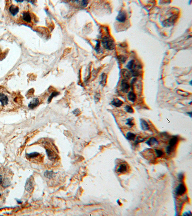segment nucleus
I'll return each mask as SVG.
<instances>
[{
    "instance_id": "nucleus-1",
    "label": "nucleus",
    "mask_w": 192,
    "mask_h": 216,
    "mask_svg": "<svg viewBox=\"0 0 192 216\" xmlns=\"http://www.w3.org/2000/svg\"><path fill=\"white\" fill-rule=\"evenodd\" d=\"M20 94L10 93L4 87H0V112H9L19 108L22 104Z\"/></svg>"
},
{
    "instance_id": "nucleus-2",
    "label": "nucleus",
    "mask_w": 192,
    "mask_h": 216,
    "mask_svg": "<svg viewBox=\"0 0 192 216\" xmlns=\"http://www.w3.org/2000/svg\"><path fill=\"white\" fill-rule=\"evenodd\" d=\"M102 43L105 49L112 50L115 47V43L114 39L110 36H105L102 38Z\"/></svg>"
},
{
    "instance_id": "nucleus-3",
    "label": "nucleus",
    "mask_w": 192,
    "mask_h": 216,
    "mask_svg": "<svg viewBox=\"0 0 192 216\" xmlns=\"http://www.w3.org/2000/svg\"><path fill=\"white\" fill-rule=\"evenodd\" d=\"M186 191V188L183 183H180L176 188L175 193L179 195H182L185 193Z\"/></svg>"
},
{
    "instance_id": "nucleus-4",
    "label": "nucleus",
    "mask_w": 192,
    "mask_h": 216,
    "mask_svg": "<svg viewBox=\"0 0 192 216\" xmlns=\"http://www.w3.org/2000/svg\"><path fill=\"white\" fill-rule=\"evenodd\" d=\"M22 20L27 23H31L32 21V17L29 12H25L22 13Z\"/></svg>"
},
{
    "instance_id": "nucleus-5",
    "label": "nucleus",
    "mask_w": 192,
    "mask_h": 216,
    "mask_svg": "<svg viewBox=\"0 0 192 216\" xmlns=\"http://www.w3.org/2000/svg\"><path fill=\"white\" fill-rule=\"evenodd\" d=\"M177 16L176 15L172 16L171 17H170L168 19L164 21L162 23L163 25L164 26H171L176 21V19L177 18Z\"/></svg>"
},
{
    "instance_id": "nucleus-6",
    "label": "nucleus",
    "mask_w": 192,
    "mask_h": 216,
    "mask_svg": "<svg viewBox=\"0 0 192 216\" xmlns=\"http://www.w3.org/2000/svg\"><path fill=\"white\" fill-rule=\"evenodd\" d=\"M127 18V15L126 12L124 11H120L117 17H116V20L121 23L124 22Z\"/></svg>"
},
{
    "instance_id": "nucleus-7",
    "label": "nucleus",
    "mask_w": 192,
    "mask_h": 216,
    "mask_svg": "<svg viewBox=\"0 0 192 216\" xmlns=\"http://www.w3.org/2000/svg\"><path fill=\"white\" fill-rule=\"evenodd\" d=\"M121 90L123 93H127L128 91L129 90L130 88V85L127 82V80H123L121 82Z\"/></svg>"
},
{
    "instance_id": "nucleus-8",
    "label": "nucleus",
    "mask_w": 192,
    "mask_h": 216,
    "mask_svg": "<svg viewBox=\"0 0 192 216\" xmlns=\"http://www.w3.org/2000/svg\"><path fill=\"white\" fill-rule=\"evenodd\" d=\"M148 146L151 147H156L159 144V142L157 139L154 137L149 138L146 143Z\"/></svg>"
},
{
    "instance_id": "nucleus-9",
    "label": "nucleus",
    "mask_w": 192,
    "mask_h": 216,
    "mask_svg": "<svg viewBox=\"0 0 192 216\" xmlns=\"http://www.w3.org/2000/svg\"><path fill=\"white\" fill-rule=\"evenodd\" d=\"M9 12L12 16H15L19 12V8L16 5L12 4L9 7Z\"/></svg>"
},
{
    "instance_id": "nucleus-10",
    "label": "nucleus",
    "mask_w": 192,
    "mask_h": 216,
    "mask_svg": "<svg viewBox=\"0 0 192 216\" xmlns=\"http://www.w3.org/2000/svg\"><path fill=\"white\" fill-rule=\"evenodd\" d=\"M25 189L27 190V191L29 192H31V191L33 190V182L31 179H29L27 181V182L26 183H25Z\"/></svg>"
},
{
    "instance_id": "nucleus-11",
    "label": "nucleus",
    "mask_w": 192,
    "mask_h": 216,
    "mask_svg": "<svg viewBox=\"0 0 192 216\" xmlns=\"http://www.w3.org/2000/svg\"><path fill=\"white\" fill-rule=\"evenodd\" d=\"M121 73H122V76L124 78V80H127L131 78V73L129 72L126 69H122V70L121 71Z\"/></svg>"
},
{
    "instance_id": "nucleus-12",
    "label": "nucleus",
    "mask_w": 192,
    "mask_h": 216,
    "mask_svg": "<svg viewBox=\"0 0 192 216\" xmlns=\"http://www.w3.org/2000/svg\"><path fill=\"white\" fill-rule=\"evenodd\" d=\"M140 126L144 131H147L149 129V127L147 121L144 119L140 120Z\"/></svg>"
},
{
    "instance_id": "nucleus-13",
    "label": "nucleus",
    "mask_w": 192,
    "mask_h": 216,
    "mask_svg": "<svg viewBox=\"0 0 192 216\" xmlns=\"http://www.w3.org/2000/svg\"><path fill=\"white\" fill-rule=\"evenodd\" d=\"M27 157H28V158H29L30 160H31V159L34 158V160H37V158L38 159L40 160L41 159V157L40 154L37 153H31L30 154H29L27 156Z\"/></svg>"
},
{
    "instance_id": "nucleus-14",
    "label": "nucleus",
    "mask_w": 192,
    "mask_h": 216,
    "mask_svg": "<svg viewBox=\"0 0 192 216\" xmlns=\"http://www.w3.org/2000/svg\"><path fill=\"white\" fill-rule=\"evenodd\" d=\"M127 165L125 164H122L119 166L118 167L117 171L119 173H123L127 171Z\"/></svg>"
},
{
    "instance_id": "nucleus-15",
    "label": "nucleus",
    "mask_w": 192,
    "mask_h": 216,
    "mask_svg": "<svg viewBox=\"0 0 192 216\" xmlns=\"http://www.w3.org/2000/svg\"><path fill=\"white\" fill-rule=\"evenodd\" d=\"M127 98L129 101L132 102H134L136 100V96L135 94L133 92H130L128 94Z\"/></svg>"
},
{
    "instance_id": "nucleus-16",
    "label": "nucleus",
    "mask_w": 192,
    "mask_h": 216,
    "mask_svg": "<svg viewBox=\"0 0 192 216\" xmlns=\"http://www.w3.org/2000/svg\"><path fill=\"white\" fill-rule=\"evenodd\" d=\"M123 102L118 99H114L111 101V104L116 107H120L123 104Z\"/></svg>"
},
{
    "instance_id": "nucleus-17",
    "label": "nucleus",
    "mask_w": 192,
    "mask_h": 216,
    "mask_svg": "<svg viewBox=\"0 0 192 216\" xmlns=\"http://www.w3.org/2000/svg\"><path fill=\"white\" fill-rule=\"evenodd\" d=\"M135 62L134 60L130 61L128 63H127V64L126 65L127 68L128 69L130 70V71H131L132 70H134V69H135V67H136V65H135Z\"/></svg>"
},
{
    "instance_id": "nucleus-18",
    "label": "nucleus",
    "mask_w": 192,
    "mask_h": 216,
    "mask_svg": "<svg viewBox=\"0 0 192 216\" xmlns=\"http://www.w3.org/2000/svg\"><path fill=\"white\" fill-rule=\"evenodd\" d=\"M101 81L100 82V84L102 86H105L106 83H107V75L103 73L101 75Z\"/></svg>"
},
{
    "instance_id": "nucleus-19",
    "label": "nucleus",
    "mask_w": 192,
    "mask_h": 216,
    "mask_svg": "<svg viewBox=\"0 0 192 216\" xmlns=\"http://www.w3.org/2000/svg\"><path fill=\"white\" fill-rule=\"evenodd\" d=\"M177 142H178V138L176 137H174L172 138H171V139L170 140L169 142V145L174 148L175 146L176 145Z\"/></svg>"
},
{
    "instance_id": "nucleus-20",
    "label": "nucleus",
    "mask_w": 192,
    "mask_h": 216,
    "mask_svg": "<svg viewBox=\"0 0 192 216\" xmlns=\"http://www.w3.org/2000/svg\"><path fill=\"white\" fill-rule=\"evenodd\" d=\"M39 103H40L39 100H38L37 99H35L30 103L29 105V107L32 109V108H34V107H36L38 104H39Z\"/></svg>"
},
{
    "instance_id": "nucleus-21",
    "label": "nucleus",
    "mask_w": 192,
    "mask_h": 216,
    "mask_svg": "<svg viewBox=\"0 0 192 216\" xmlns=\"http://www.w3.org/2000/svg\"><path fill=\"white\" fill-rule=\"evenodd\" d=\"M135 135L131 132L127 133L126 134V138L129 140H134L135 139Z\"/></svg>"
},
{
    "instance_id": "nucleus-22",
    "label": "nucleus",
    "mask_w": 192,
    "mask_h": 216,
    "mask_svg": "<svg viewBox=\"0 0 192 216\" xmlns=\"http://www.w3.org/2000/svg\"><path fill=\"white\" fill-rule=\"evenodd\" d=\"M177 92L180 95L184 96V97H186V96H189L190 95V94L188 92L184 91H183L182 90H180V89L177 90Z\"/></svg>"
},
{
    "instance_id": "nucleus-23",
    "label": "nucleus",
    "mask_w": 192,
    "mask_h": 216,
    "mask_svg": "<svg viewBox=\"0 0 192 216\" xmlns=\"http://www.w3.org/2000/svg\"><path fill=\"white\" fill-rule=\"evenodd\" d=\"M118 59L120 62H121V63H124L126 62L127 58L123 55H119L118 57Z\"/></svg>"
},
{
    "instance_id": "nucleus-24",
    "label": "nucleus",
    "mask_w": 192,
    "mask_h": 216,
    "mask_svg": "<svg viewBox=\"0 0 192 216\" xmlns=\"http://www.w3.org/2000/svg\"><path fill=\"white\" fill-rule=\"evenodd\" d=\"M126 124L127 125L130 127H132L134 125V123L133 122V118H129L126 120Z\"/></svg>"
},
{
    "instance_id": "nucleus-25",
    "label": "nucleus",
    "mask_w": 192,
    "mask_h": 216,
    "mask_svg": "<svg viewBox=\"0 0 192 216\" xmlns=\"http://www.w3.org/2000/svg\"><path fill=\"white\" fill-rule=\"evenodd\" d=\"M125 109L126 112H128V113H133L134 112L132 107L128 105L126 106L125 107Z\"/></svg>"
},
{
    "instance_id": "nucleus-26",
    "label": "nucleus",
    "mask_w": 192,
    "mask_h": 216,
    "mask_svg": "<svg viewBox=\"0 0 192 216\" xmlns=\"http://www.w3.org/2000/svg\"><path fill=\"white\" fill-rule=\"evenodd\" d=\"M155 153L157 155V157L158 158L162 157L164 154L162 150H155Z\"/></svg>"
},
{
    "instance_id": "nucleus-27",
    "label": "nucleus",
    "mask_w": 192,
    "mask_h": 216,
    "mask_svg": "<svg viewBox=\"0 0 192 216\" xmlns=\"http://www.w3.org/2000/svg\"><path fill=\"white\" fill-rule=\"evenodd\" d=\"M173 150V147H172L169 145H168L167 147H166V153H167L168 154H170Z\"/></svg>"
},
{
    "instance_id": "nucleus-28",
    "label": "nucleus",
    "mask_w": 192,
    "mask_h": 216,
    "mask_svg": "<svg viewBox=\"0 0 192 216\" xmlns=\"http://www.w3.org/2000/svg\"><path fill=\"white\" fill-rule=\"evenodd\" d=\"M144 141V139H142V138H140V137H138L135 141V144L136 145L140 142H143Z\"/></svg>"
},
{
    "instance_id": "nucleus-29",
    "label": "nucleus",
    "mask_w": 192,
    "mask_h": 216,
    "mask_svg": "<svg viewBox=\"0 0 192 216\" xmlns=\"http://www.w3.org/2000/svg\"><path fill=\"white\" fill-rule=\"evenodd\" d=\"M178 179L180 182L182 181L184 179V174L182 173H181L179 174L178 175Z\"/></svg>"
},
{
    "instance_id": "nucleus-30",
    "label": "nucleus",
    "mask_w": 192,
    "mask_h": 216,
    "mask_svg": "<svg viewBox=\"0 0 192 216\" xmlns=\"http://www.w3.org/2000/svg\"><path fill=\"white\" fill-rule=\"evenodd\" d=\"M99 46H100L99 42L97 41V44L96 48H95V50H96V51L97 52H98L99 50Z\"/></svg>"
},
{
    "instance_id": "nucleus-31",
    "label": "nucleus",
    "mask_w": 192,
    "mask_h": 216,
    "mask_svg": "<svg viewBox=\"0 0 192 216\" xmlns=\"http://www.w3.org/2000/svg\"><path fill=\"white\" fill-rule=\"evenodd\" d=\"M136 80H137L136 77H134V78L132 79V81H131V86H133L135 82V81H136Z\"/></svg>"
},
{
    "instance_id": "nucleus-32",
    "label": "nucleus",
    "mask_w": 192,
    "mask_h": 216,
    "mask_svg": "<svg viewBox=\"0 0 192 216\" xmlns=\"http://www.w3.org/2000/svg\"><path fill=\"white\" fill-rule=\"evenodd\" d=\"M3 181V177L1 176V175H0V184H1V183H2V181Z\"/></svg>"
},
{
    "instance_id": "nucleus-33",
    "label": "nucleus",
    "mask_w": 192,
    "mask_h": 216,
    "mask_svg": "<svg viewBox=\"0 0 192 216\" xmlns=\"http://www.w3.org/2000/svg\"><path fill=\"white\" fill-rule=\"evenodd\" d=\"M187 113L188 114H189V115H190V116L191 117H192V112H187Z\"/></svg>"
},
{
    "instance_id": "nucleus-34",
    "label": "nucleus",
    "mask_w": 192,
    "mask_h": 216,
    "mask_svg": "<svg viewBox=\"0 0 192 216\" xmlns=\"http://www.w3.org/2000/svg\"><path fill=\"white\" fill-rule=\"evenodd\" d=\"M1 196V194H0V196Z\"/></svg>"
}]
</instances>
